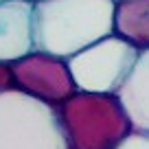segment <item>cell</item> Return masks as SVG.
Returning a JSON list of instances; mask_svg holds the SVG:
<instances>
[{
    "label": "cell",
    "mask_w": 149,
    "mask_h": 149,
    "mask_svg": "<svg viewBox=\"0 0 149 149\" xmlns=\"http://www.w3.org/2000/svg\"><path fill=\"white\" fill-rule=\"evenodd\" d=\"M11 77H13V90L55 110L77 92L68 59H61L51 53L33 51L22 59L13 61Z\"/></svg>",
    "instance_id": "obj_5"
},
{
    "label": "cell",
    "mask_w": 149,
    "mask_h": 149,
    "mask_svg": "<svg viewBox=\"0 0 149 149\" xmlns=\"http://www.w3.org/2000/svg\"><path fill=\"white\" fill-rule=\"evenodd\" d=\"M26 2H31V5H37V2H44V0H26Z\"/></svg>",
    "instance_id": "obj_11"
},
{
    "label": "cell",
    "mask_w": 149,
    "mask_h": 149,
    "mask_svg": "<svg viewBox=\"0 0 149 149\" xmlns=\"http://www.w3.org/2000/svg\"><path fill=\"white\" fill-rule=\"evenodd\" d=\"M114 33V0H44L33 5L35 51L70 59Z\"/></svg>",
    "instance_id": "obj_1"
},
{
    "label": "cell",
    "mask_w": 149,
    "mask_h": 149,
    "mask_svg": "<svg viewBox=\"0 0 149 149\" xmlns=\"http://www.w3.org/2000/svg\"><path fill=\"white\" fill-rule=\"evenodd\" d=\"M138 55L140 51L112 33L72 55L68 59V68L79 92L118 94L134 70Z\"/></svg>",
    "instance_id": "obj_4"
},
{
    "label": "cell",
    "mask_w": 149,
    "mask_h": 149,
    "mask_svg": "<svg viewBox=\"0 0 149 149\" xmlns=\"http://www.w3.org/2000/svg\"><path fill=\"white\" fill-rule=\"evenodd\" d=\"M55 112L68 149H118L134 132L118 94L77 90Z\"/></svg>",
    "instance_id": "obj_2"
},
{
    "label": "cell",
    "mask_w": 149,
    "mask_h": 149,
    "mask_svg": "<svg viewBox=\"0 0 149 149\" xmlns=\"http://www.w3.org/2000/svg\"><path fill=\"white\" fill-rule=\"evenodd\" d=\"M0 149H68L55 107L18 90L0 94Z\"/></svg>",
    "instance_id": "obj_3"
},
{
    "label": "cell",
    "mask_w": 149,
    "mask_h": 149,
    "mask_svg": "<svg viewBox=\"0 0 149 149\" xmlns=\"http://www.w3.org/2000/svg\"><path fill=\"white\" fill-rule=\"evenodd\" d=\"M13 90V77H11V64L0 61V94Z\"/></svg>",
    "instance_id": "obj_10"
},
{
    "label": "cell",
    "mask_w": 149,
    "mask_h": 149,
    "mask_svg": "<svg viewBox=\"0 0 149 149\" xmlns=\"http://www.w3.org/2000/svg\"><path fill=\"white\" fill-rule=\"evenodd\" d=\"M33 51V5L0 0V61L13 64Z\"/></svg>",
    "instance_id": "obj_6"
},
{
    "label": "cell",
    "mask_w": 149,
    "mask_h": 149,
    "mask_svg": "<svg viewBox=\"0 0 149 149\" xmlns=\"http://www.w3.org/2000/svg\"><path fill=\"white\" fill-rule=\"evenodd\" d=\"M118 149H149V132L134 130L121 145H118Z\"/></svg>",
    "instance_id": "obj_9"
},
{
    "label": "cell",
    "mask_w": 149,
    "mask_h": 149,
    "mask_svg": "<svg viewBox=\"0 0 149 149\" xmlns=\"http://www.w3.org/2000/svg\"><path fill=\"white\" fill-rule=\"evenodd\" d=\"M118 99L132 121V127L149 132V51L138 55L132 74L118 90Z\"/></svg>",
    "instance_id": "obj_7"
},
{
    "label": "cell",
    "mask_w": 149,
    "mask_h": 149,
    "mask_svg": "<svg viewBox=\"0 0 149 149\" xmlns=\"http://www.w3.org/2000/svg\"><path fill=\"white\" fill-rule=\"evenodd\" d=\"M114 35L149 51V0H114Z\"/></svg>",
    "instance_id": "obj_8"
}]
</instances>
